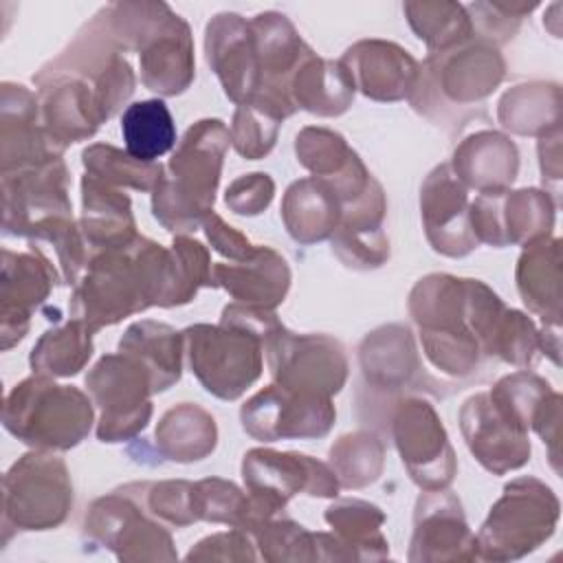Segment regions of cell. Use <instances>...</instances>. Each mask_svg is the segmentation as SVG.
<instances>
[{"label": "cell", "mask_w": 563, "mask_h": 563, "mask_svg": "<svg viewBox=\"0 0 563 563\" xmlns=\"http://www.w3.org/2000/svg\"><path fill=\"white\" fill-rule=\"evenodd\" d=\"M422 352L446 376L466 378L493 358V343L506 303L479 279L431 273L409 292Z\"/></svg>", "instance_id": "1"}, {"label": "cell", "mask_w": 563, "mask_h": 563, "mask_svg": "<svg viewBox=\"0 0 563 563\" xmlns=\"http://www.w3.org/2000/svg\"><path fill=\"white\" fill-rule=\"evenodd\" d=\"M279 323L273 310L229 303L216 325L183 330L191 374L211 396L238 400L264 372V339Z\"/></svg>", "instance_id": "2"}, {"label": "cell", "mask_w": 563, "mask_h": 563, "mask_svg": "<svg viewBox=\"0 0 563 563\" xmlns=\"http://www.w3.org/2000/svg\"><path fill=\"white\" fill-rule=\"evenodd\" d=\"M2 233L51 242L68 279L86 268L88 244L73 220L62 158L2 174Z\"/></svg>", "instance_id": "3"}, {"label": "cell", "mask_w": 563, "mask_h": 563, "mask_svg": "<svg viewBox=\"0 0 563 563\" xmlns=\"http://www.w3.org/2000/svg\"><path fill=\"white\" fill-rule=\"evenodd\" d=\"M231 132L220 119L196 121L178 141L167 172L152 191V216L172 233L187 235L202 229L213 213Z\"/></svg>", "instance_id": "4"}, {"label": "cell", "mask_w": 563, "mask_h": 563, "mask_svg": "<svg viewBox=\"0 0 563 563\" xmlns=\"http://www.w3.org/2000/svg\"><path fill=\"white\" fill-rule=\"evenodd\" d=\"M504 75L499 48L473 37L446 53L427 55L409 101L431 123L460 132L471 117H484L479 103L495 92Z\"/></svg>", "instance_id": "5"}, {"label": "cell", "mask_w": 563, "mask_h": 563, "mask_svg": "<svg viewBox=\"0 0 563 563\" xmlns=\"http://www.w3.org/2000/svg\"><path fill=\"white\" fill-rule=\"evenodd\" d=\"M95 402L75 385L33 374L4 398L2 424L20 442L42 451H68L92 429Z\"/></svg>", "instance_id": "6"}, {"label": "cell", "mask_w": 563, "mask_h": 563, "mask_svg": "<svg viewBox=\"0 0 563 563\" xmlns=\"http://www.w3.org/2000/svg\"><path fill=\"white\" fill-rule=\"evenodd\" d=\"M561 504L541 479L523 475L504 486L475 534V559L515 561L543 545L556 530Z\"/></svg>", "instance_id": "7"}, {"label": "cell", "mask_w": 563, "mask_h": 563, "mask_svg": "<svg viewBox=\"0 0 563 563\" xmlns=\"http://www.w3.org/2000/svg\"><path fill=\"white\" fill-rule=\"evenodd\" d=\"M361 387L356 391L358 409H376L380 416L391 413V407L409 394L429 391L446 396L442 380H435L420 361L413 332L402 323H387L365 334L358 345Z\"/></svg>", "instance_id": "8"}, {"label": "cell", "mask_w": 563, "mask_h": 563, "mask_svg": "<svg viewBox=\"0 0 563 563\" xmlns=\"http://www.w3.org/2000/svg\"><path fill=\"white\" fill-rule=\"evenodd\" d=\"M242 479L249 495L242 530L249 534L271 517L284 512L286 504L299 493L332 499L341 490L330 464L297 451H246L242 460Z\"/></svg>", "instance_id": "9"}, {"label": "cell", "mask_w": 563, "mask_h": 563, "mask_svg": "<svg viewBox=\"0 0 563 563\" xmlns=\"http://www.w3.org/2000/svg\"><path fill=\"white\" fill-rule=\"evenodd\" d=\"M73 508V482L66 462L53 451H29L2 479V543L13 532L51 530Z\"/></svg>", "instance_id": "10"}, {"label": "cell", "mask_w": 563, "mask_h": 563, "mask_svg": "<svg viewBox=\"0 0 563 563\" xmlns=\"http://www.w3.org/2000/svg\"><path fill=\"white\" fill-rule=\"evenodd\" d=\"M84 534L119 561L176 559L172 534L145 510L136 482L95 499L84 519Z\"/></svg>", "instance_id": "11"}, {"label": "cell", "mask_w": 563, "mask_h": 563, "mask_svg": "<svg viewBox=\"0 0 563 563\" xmlns=\"http://www.w3.org/2000/svg\"><path fill=\"white\" fill-rule=\"evenodd\" d=\"M264 356L275 385L332 398L347 380V356L341 341L328 334H297L282 321L264 339Z\"/></svg>", "instance_id": "12"}, {"label": "cell", "mask_w": 563, "mask_h": 563, "mask_svg": "<svg viewBox=\"0 0 563 563\" xmlns=\"http://www.w3.org/2000/svg\"><path fill=\"white\" fill-rule=\"evenodd\" d=\"M86 387L95 407L101 409L97 424L101 442L132 440L147 427L154 387L147 367L139 358L125 352L101 356L86 374Z\"/></svg>", "instance_id": "13"}, {"label": "cell", "mask_w": 563, "mask_h": 563, "mask_svg": "<svg viewBox=\"0 0 563 563\" xmlns=\"http://www.w3.org/2000/svg\"><path fill=\"white\" fill-rule=\"evenodd\" d=\"M385 431L416 486L422 490L449 488L457 473V460L442 418L429 400L416 394L402 396L391 407Z\"/></svg>", "instance_id": "14"}, {"label": "cell", "mask_w": 563, "mask_h": 563, "mask_svg": "<svg viewBox=\"0 0 563 563\" xmlns=\"http://www.w3.org/2000/svg\"><path fill=\"white\" fill-rule=\"evenodd\" d=\"M334 420L332 398L290 391L275 383L253 394L240 409L242 429L260 442L323 438Z\"/></svg>", "instance_id": "15"}, {"label": "cell", "mask_w": 563, "mask_h": 563, "mask_svg": "<svg viewBox=\"0 0 563 563\" xmlns=\"http://www.w3.org/2000/svg\"><path fill=\"white\" fill-rule=\"evenodd\" d=\"M556 202L550 191L501 189L484 191L471 202V227L479 244L504 249L528 244L534 238L550 235L554 227Z\"/></svg>", "instance_id": "16"}, {"label": "cell", "mask_w": 563, "mask_h": 563, "mask_svg": "<svg viewBox=\"0 0 563 563\" xmlns=\"http://www.w3.org/2000/svg\"><path fill=\"white\" fill-rule=\"evenodd\" d=\"M57 279L55 266L35 246L22 253L2 251L0 347L4 352L26 336L33 310L46 301Z\"/></svg>", "instance_id": "17"}, {"label": "cell", "mask_w": 563, "mask_h": 563, "mask_svg": "<svg viewBox=\"0 0 563 563\" xmlns=\"http://www.w3.org/2000/svg\"><path fill=\"white\" fill-rule=\"evenodd\" d=\"M468 189L442 163L420 187V216L427 242L444 257H464L479 246L471 227Z\"/></svg>", "instance_id": "18"}, {"label": "cell", "mask_w": 563, "mask_h": 563, "mask_svg": "<svg viewBox=\"0 0 563 563\" xmlns=\"http://www.w3.org/2000/svg\"><path fill=\"white\" fill-rule=\"evenodd\" d=\"M407 559L411 563L475 559V534L466 523L457 495L440 488L424 490L418 497Z\"/></svg>", "instance_id": "19"}, {"label": "cell", "mask_w": 563, "mask_h": 563, "mask_svg": "<svg viewBox=\"0 0 563 563\" xmlns=\"http://www.w3.org/2000/svg\"><path fill=\"white\" fill-rule=\"evenodd\" d=\"M460 431L473 457L493 475L521 468L530 460L528 431L506 418L488 391L473 394L460 409Z\"/></svg>", "instance_id": "20"}, {"label": "cell", "mask_w": 563, "mask_h": 563, "mask_svg": "<svg viewBox=\"0 0 563 563\" xmlns=\"http://www.w3.org/2000/svg\"><path fill=\"white\" fill-rule=\"evenodd\" d=\"M205 57L220 79L224 95L235 103H249L262 84L260 57L251 24L238 13H218L205 29Z\"/></svg>", "instance_id": "21"}, {"label": "cell", "mask_w": 563, "mask_h": 563, "mask_svg": "<svg viewBox=\"0 0 563 563\" xmlns=\"http://www.w3.org/2000/svg\"><path fill=\"white\" fill-rule=\"evenodd\" d=\"M141 81L147 90L176 97L185 92L196 77L194 37L189 24L169 7L147 31L139 46Z\"/></svg>", "instance_id": "22"}, {"label": "cell", "mask_w": 563, "mask_h": 563, "mask_svg": "<svg viewBox=\"0 0 563 563\" xmlns=\"http://www.w3.org/2000/svg\"><path fill=\"white\" fill-rule=\"evenodd\" d=\"M62 150L40 125L37 97L22 84L0 86V167L2 174L62 158Z\"/></svg>", "instance_id": "23"}, {"label": "cell", "mask_w": 563, "mask_h": 563, "mask_svg": "<svg viewBox=\"0 0 563 563\" xmlns=\"http://www.w3.org/2000/svg\"><path fill=\"white\" fill-rule=\"evenodd\" d=\"M387 200L380 183L369 180L367 189L343 205L341 220L330 238L332 253L354 271L380 268L389 260V240L383 231Z\"/></svg>", "instance_id": "24"}, {"label": "cell", "mask_w": 563, "mask_h": 563, "mask_svg": "<svg viewBox=\"0 0 563 563\" xmlns=\"http://www.w3.org/2000/svg\"><path fill=\"white\" fill-rule=\"evenodd\" d=\"M339 62L356 90L383 103L409 99L420 75V64L402 46L387 40H361Z\"/></svg>", "instance_id": "25"}, {"label": "cell", "mask_w": 563, "mask_h": 563, "mask_svg": "<svg viewBox=\"0 0 563 563\" xmlns=\"http://www.w3.org/2000/svg\"><path fill=\"white\" fill-rule=\"evenodd\" d=\"M40 125L62 152L95 136L103 121L92 86L79 77H51L40 81Z\"/></svg>", "instance_id": "26"}, {"label": "cell", "mask_w": 563, "mask_h": 563, "mask_svg": "<svg viewBox=\"0 0 563 563\" xmlns=\"http://www.w3.org/2000/svg\"><path fill=\"white\" fill-rule=\"evenodd\" d=\"M295 154L301 167L323 178L336 191L341 205L358 198L374 178L347 141L330 128L306 125L299 130L295 136Z\"/></svg>", "instance_id": "27"}, {"label": "cell", "mask_w": 563, "mask_h": 563, "mask_svg": "<svg viewBox=\"0 0 563 563\" xmlns=\"http://www.w3.org/2000/svg\"><path fill=\"white\" fill-rule=\"evenodd\" d=\"M213 288H222L235 303L275 310L288 295L290 266L271 246H257L255 253L242 262H216Z\"/></svg>", "instance_id": "28"}, {"label": "cell", "mask_w": 563, "mask_h": 563, "mask_svg": "<svg viewBox=\"0 0 563 563\" xmlns=\"http://www.w3.org/2000/svg\"><path fill=\"white\" fill-rule=\"evenodd\" d=\"M451 172L466 189H510L519 172V150L512 139L495 130H479L466 136L453 152Z\"/></svg>", "instance_id": "29"}, {"label": "cell", "mask_w": 563, "mask_h": 563, "mask_svg": "<svg viewBox=\"0 0 563 563\" xmlns=\"http://www.w3.org/2000/svg\"><path fill=\"white\" fill-rule=\"evenodd\" d=\"M515 282L526 308L543 325L561 328V240L541 235L523 244Z\"/></svg>", "instance_id": "30"}, {"label": "cell", "mask_w": 563, "mask_h": 563, "mask_svg": "<svg viewBox=\"0 0 563 563\" xmlns=\"http://www.w3.org/2000/svg\"><path fill=\"white\" fill-rule=\"evenodd\" d=\"M79 229L90 249V255L128 246L139 235L130 196L84 174Z\"/></svg>", "instance_id": "31"}, {"label": "cell", "mask_w": 563, "mask_h": 563, "mask_svg": "<svg viewBox=\"0 0 563 563\" xmlns=\"http://www.w3.org/2000/svg\"><path fill=\"white\" fill-rule=\"evenodd\" d=\"M354 92L356 88L345 66L339 59L319 57L312 48L288 84L292 106L317 117L343 114L352 106Z\"/></svg>", "instance_id": "32"}, {"label": "cell", "mask_w": 563, "mask_h": 563, "mask_svg": "<svg viewBox=\"0 0 563 563\" xmlns=\"http://www.w3.org/2000/svg\"><path fill=\"white\" fill-rule=\"evenodd\" d=\"M336 191L317 176L295 180L282 200V220L288 235L299 244H314L332 238L341 220Z\"/></svg>", "instance_id": "33"}, {"label": "cell", "mask_w": 563, "mask_h": 563, "mask_svg": "<svg viewBox=\"0 0 563 563\" xmlns=\"http://www.w3.org/2000/svg\"><path fill=\"white\" fill-rule=\"evenodd\" d=\"M119 352L139 358L147 367L154 394L165 391L180 380L185 341L183 332H176L169 323L154 319L132 323L119 341Z\"/></svg>", "instance_id": "34"}, {"label": "cell", "mask_w": 563, "mask_h": 563, "mask_svg": "<svg viewBox=\"0 0 563 563\" xmlns=\"http://www.w3.org/2000/svg\"><path fill=\"white\" fill-rule=\"evenodd\" d=\"M323 519L345 550L347 561H383L389 556V543L380 532L385 512L376 504L343 497L325 508Z\"/></svg>", "instance_id": "35"}, {"label": "cell", "mask_w": 563, "mask_h": 563, "mask_svg": "<svg viewBox=\"0 0 563 563\" xmlns=\"http://www.w3.org/2000/svg\"><path fill=\"white\" fill-rule=\"evenodd\" d=\"M154 442L165 460L180 464L205 460L218 444L216 418L196 402H180L161 416Z\"/></svg>", "instance_id": "36"}, {"label": "cell", "mask_w": 563, "mask_h": 563, "mask_svg": "<svg viewBox=\"0 0 563 563\" xmlns=\"http://www.w3.org/2000/svg\"><path fill=\"white\" fill-rule=\"evenodd\" d=\"M497 121L521 136H543L561 128V88L550 81L519 84L497 103Z\"/></svg>", "instance_id": "37"}, {"label": "cell", "mask_w": 563, "mask_h": 563, "mask_svg": "<svg viewBox=\"0 0 563 563\" xmlns=\"http://www.w3.org/2000/svg\"><path fill=\"white\" fill-rule=\"evenodd\" d=\"M121 134L125 152L143 163H156L176 145V125L163 99L130 103L121 117Z\"/></svg>", "instance_id": "38"}, {"label": "cell", "mask_w": 563, "mask_h": 563, "mask_svg": "<svg viewBox=\"0 0 563 563\" xmlns=\"http://www.w3.org/2000/svg\"><path fill=\"white\" fill-rule=\"evenodd\" d=\"M92 330L70 319L46 330L31 350L29 365L33 374L66 378L79 374L92 356Z\"/></svg>", "instance_id": "39"}, {"label": "cell", "mask_w": 563, "mask_h": 563, "mask_svg": "<svg viewBox=\"0 0 563 563\" xmlns=\"http://www.w3.org/2000/svg\"><path fill=\"white\" fill-rule=\"evenodd\" d=\"M402 11L416 37L427 44L429 55L446 53L473 40L471 18L460 2H405Z\"/></svg>", "instance_id": "40"}, {"label": "cell", "mask_w": 563, "mask_h": 563, "mask_svg": "<svg viewBox=\"0 0 563 563\" xmlns=\"http://www.w3.org/2000/svg\"><path fill=\"white\" fill-rule=\"evenodd\" d=\"M341 488H365L374 484L385 466V442L374 431L341 435L328 453Z\"/></svg>", "instance_id": "41"}, {"label": "cell", "mask_w": 563, "mask_h": 563, "mask_svg": "<svg viewBox=\"0 0 563 563\" xmlns=\"http://www.w3.org/2000/svg\"><path fill=\"white\" fill-rule=\"evenodd\" d=\"M81 163L88 176L117 189L132 187L136 191H154L165 172L161 163H143L108 143L86 147L81 152Z\"/></svg>", "instance_id": "42"}, {"label": "cell", "mask_w": 563, "mask_h": 563, "mask_svg": "<svg viewBox=\"0 0 563 563\" xmlns=\"http://www.w3.org/2000/svg\"><path fill=\"white\" fill-rule=\"evenodd\" d=\"M260 556L271 563L317 561V532L288 517H271L253 534Z\"/></svg>", "instance_id": "43"}, {"label": "cell", "mask_w": 563, "mask_h": 563, "mask_svg": "<svg viewBox=\"0 0 563 563\" xmlns=\"http://www.w3.org/2000/svg\"><path fill=\"white\" fill-rule=\"evenodd\" d=\"M552 391V385L530 369H517L501 376L488 391L493 405L515 424L530 429V420L541 400Z\"/></svg>", "instance_id": "44"}, {"label": "cell", "mask_w": 563, "mask_h": 563, "mask_svg": "<svg viewBox=\"0 0 563 563\" xmlns=\"http://www.w3.org/2000/svg\"><path fill=\"white\" fill-rule=\"evenodd\" d=\"M139 495L145 510L163 523L187 528L198 521L196 484L187 479H165V482H143L139 484Z\"/></svg>", "instance_id": "45"}, {"label": "cell", "mask_w": 563, "mask_h": 563, "mask_svg": "<svg viewBox=\"0 0 563 563\" xmlns=\"http://www.w3.org/2000/svg\"><path fill=\"white\" fill-rule=\"evenodd\" d=\"M541 356V330L534 321L512 308H506L493 347V358H499L517 369H530Z\"/></svg>", "instance_id": "46"}, {"label": "cell", "mask_w": 563, "mask_h": 563, "mask_svg": "<svg viewBox=\"0 0 563 563\" xmlns=\"http://www.w3.org/2000/svg\"><path fill=\"white\" fill-rule=\"evenodd\" d=\"M279 125L282 121L275 119L273 114L260 110L257 106L242 103L235 108L233 121L229 128L231 145L246 161L264 158L275 147Z\"/></svg>", "instance_id": "47"}, {"label": "cell", "mask_w": 563, "mask_h": 563, "mask_svg": "<svg viewBox=\"0 0 563 563\" xmlns=\"http://www.w3.org/2000/svg\"><path fill=\"white\" fill-rule=\"evenodd\" d=\"M196 501L198 521L227 523L242 530L249 510V495L242 493L233 482L222 477H207L196 482Z\"/></svg>", "instance_id": "48"}, {"label": "cell", "mask_w": 563, "mask_h": 563, "mask_svg": "<svg viewBox=\"0 0 563 563\" xmlns=\"http://www.w3.org/2000/svg\"><path fill=\"white\" fill-rule=\"evenodd\" d=\"M537 7L532 4H521V2H473L466 7V13L473 24V37L484 40L493 46L506 44L515 33L519 31V24L526 13H530Z\"/></svg>", "instance_id": "49"}, {"label": "cell", "mask_w": 563, "mask_h": 563, "mask_svg": "<svg viewBox=\"0 0 563 563\" xmlns=\"http://www.w3.org/2000/svg\"><path fill=\"white\" fill-rule=\"evenodd\" d=\"M275 196V183L266 172H253L235 178L227 191L224 202L238 216H260Z\"/></svg>", "instance_id": "50"}, {"label": "cell", "mask_w": 563, "mask_h": 563, "mask_svg": "<svg viewBox=\"0 0 563 563\" xmlns=\"http://www.w3.org/2000/svg\"><path fill=\"white\" fill-rule=\"evenodd\" d=\"M187 561H255L257 552L255 545L251 543V534L231 528L227 532H216L205 539H200L185 556Z\"/></svg>", "instance_id": "51"}, {"label": "cell", "mask_w": 563, "mask_h": 563, "mask_svg": "<svg viewBox=\"0 0 563 563\" xmlns=\"http://www.w3.org/2000/svg\"><path fill=\"white\" fill-rule=\"evenodd\" d=\"M561 411H563V398L559 391H550L541 405L537 407L530 429L539 433L543 444L548 446V457L554 468V473H561V453H559V440H561Z\"/></svg>", "instance_id": "52"}, {"label": "cell", "mask_w": 563, "mask_h": 563, "mask_svg": "<svg viewBox=\"0 0 563 563\" xmlns=\"http://www.w3.org/2000/svg\"><path fill=\"white\" fill-rule=\"evenodd\" d=\"M202 231L216 253L227 257L229 262H242L255 253V244L249 242L244 233H240L235 227L227 224L218 213H209L202 222Z\"/></svg>", "instance_id": "53"}, {"label": "cell", "mask_w": 563, "mask_h": 563, "mask_svg": "<svg viewBox=\"0 0 563 563\" xmlns=\"http://www.w3.org/2000/svg\"><path fill=\"white\" fill-rule=\"evenodd\" d=\"M539 167L543 183H561V128L539 136Z\"/></svg>", "instance_id": "54"}]
</instances>
